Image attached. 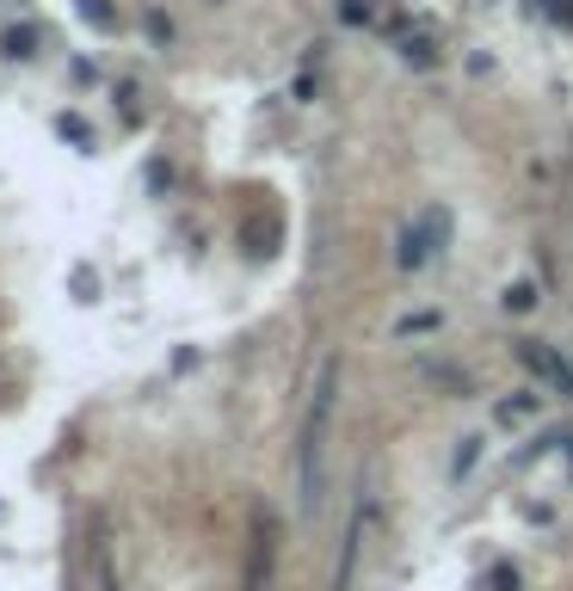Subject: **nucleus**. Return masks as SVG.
Here are the masks:
<instances>
[{"label": "nucleus", "instance_id": "obj_1", "mask_svg": "<svg viewBox=\"0 0 573 591\" xmlns=\"http://www.w3.org/2000/svg\"><path fill=\"white\" fill-rule=\"evenodd\" d=\"M334 413H339V357L320 364L315 401H308V425H303V462H296V486H303V512L320 505V462H327V437H334Z\"/></svg>", "mask_w": 573, "mask_h": 591}, {"label": "nucleus", "instance_id": "obj_7", "mask_svg": "<svg viewBox=\"0 0 573 591\" xmlns=\"http://www.w3.org/2000/svg\"><path fill=\"white\" fill-rule=\"evenodd\" d=\"M531 413H536V394H518V401H500V420H506V425L531 420Z\"/></svg>", "mask_w": 573, "mask_h": 591}, {"label": "nucleus", "instance_id": "obj_13", "mask_svg": "<svg viewBox=\"0 0 573 591\" xmlns=\"http://www.w3.org/2000/svg\"><path fill=\"white\" fill-rule=\"evenodd\" d=\"M549 19H561V26H573V0H549Z\"/></svg>", "mask_w": 573, "mask_h": 591}, {"label": "nucleus", "instance_id": "obj_5", "mask_svg": "<svg viewBox=\"0 0 573 591\" xmlns=\"http://www.w3.org/2000/svg\"><path fill=\"white\" fill-rule=\"evenodd\" d=\"M358 536H364V512L352 518V530H346V549H339V573H334V591H346V585H352V561H358Z\"/></svg>", "mask_w": 573, "mask_h": 591}, {"label": "nucleus", "instance_id": "obj_3", "mask_svg": "<svg viewBox=\"0 0 573 591\" xmlns=\"http://www.w3.org/2000/svg\"><path fill=\"white\" fill-rule=\"evenodd\" d=\"M524 364H531L536 376H549L561 394H573V357H555V352H543L536 339H524Z\"/></svg>", "mask_w": 573, "mask_h": 591}, {"label": "nucleus", "instance_id": "obj_10", "mask_svg": "<svg viewBox=\"0 0 573 591\" xmlns=\"http://www.w3.org/2000/svg\"><path fill=\"white\" fill-rule=\"evenodd\" d=\"M475 456H481V437H463V450H456L451 474H468V469H475Z\"/></svg>", "mask_w": 573, "mask_h": 591}, {"label": "nucleus", "instance_id": "obj_11", "mask_svg": "<svg viewBox=\"0 0 573 591\" xmlns=\"http://www.w3.org/2000/svg\"><path fill=\"white\" fill-rule=\"evenodd\" d=\"M506 308H518V315H524V308H536V284H512L506 289Z\"/></svg>", "mask_w": 573, "mask_h": 591}, {"label": "nucleus", "instance_id": "obj_4", "mask_svg": "<svg viewBox=\"0 0 573 591\" xmlns=\"http://www.w3.org/2000/svg\"><path fill=\"white\" fill-rule=\"evenodd\" d=\"M266 573H271V524H259L254 530V561H247V591L266 585Z\"/></svg>", "mask_w": 573, "mask_h": 591}, {"label": "nucleus", "instance_id": "obj_12", "mask_svg": "<svg viewBox=\"0 0 573 591\" xmlns=\"http://www.w3.org/2000/svg\"><path fill=\"white\" fill-rule=\"evenodd\" d=\"M487 585H494V591H518V573H512V567H494V579H487Z\"/></svg>", "mask_w": 573, "mask_h": 591}, {"label": "nucleus", "instance_id": "obj_6", "mask_svg": "<svg viewBox=\"0 0 573 591\" xmlns=\"http://www.w3.org/2000/svg\"><path fill=\"white\" fill-rule=\"evenodd\" d=\"M401 56H407V62H419V68H432V62H438V50H432V31H407V38H401Z\"/></svg>", "mask_w": 573, "mask_h": 591}, {"label": "nucleus", "instance_id": "obj_9", "mask_svg": "<svg viewBox=\"0 0 573 591\" xmlns=\"http://www.w3.org/2000/svg\"><path fill=\"white\" fill-rule=\"evenodd\" d=\"M0 43H7V56H38V50H31V43H38V31H7V38H0Z\"/></svg>", "mask_w": 573, "mask_h": 591}, {"label": "nucleus", "instance_id": "obj_8", "mask_svg": "<svg viewBox=\"0 0 573 591\" xmlns=\"http://www.w3.org/2000/svg\"><path fill=\"white\" fill-rule=\"evenodd\" d=\"M80 19H87V26H99V31H111V26H118L106 0H80Z\"/></svg>", "mask_w": 573, "mask_h": 591}, {"label": "nucleus", "instance_id": "obj_2", "mask_svg": "<svg viewBox=\"0 0 573 591\" xmlns=\"http://www.w3.org/2000/svg\"><path fill=\"white\" fill-rule=\"evenodd\" d=\"M451 240V210L444 204H432V210H419V223H407V235H401V272H419V265L438 259V247Z\"/></svg>", "mask_w": 573, "mask_h": 591}]
</instances>
